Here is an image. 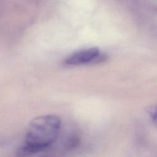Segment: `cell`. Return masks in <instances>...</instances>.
<instances>
[{"label": "cell", "instance_id": "2", "mask_svg": "<svg viewBox=\"0 0 157 157\" xmlns=\"http://www.w3.org/2000/svg\"><path fill=\"white\" fill-rule=\"evenodd\" d=\"M99 50L96 47L87 48L78 50L68 56L64 61L67 66H78L88 63H99L105 59Z\"/></svg>", "mask_w": 157, "mask_h": 157}, {"label": "cell", "instance_id": "3", "mask_svg": "<svg viewBox=\"0 0 157 157\" xmlns=\"http://www.w3.org/2000/svg\"><path fill=\"white\" fill-rule=\"evenodd\" d=\"M147 112L154 121L157 120V104L149 107V108H148Z\"/></svg>", "mask_w": 157, "mask_h": 157}, {"label": "cell", "instance_id": "1", "mask_svg": "<svg viewBox=\"0 0 157 157\" xmlns=\"http://www.w3.org/2000/svg\"><path fill=\"white\" fill-rule=\"evenodd\" d=\"M61 126L60 118L54 115L34 118L27 129L24 145L18 149V156H26L44 150L57 139Z\"/></svg>", "mask_w": 157, "mask_h": 157}]
</instances>
